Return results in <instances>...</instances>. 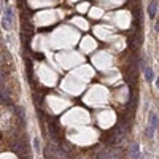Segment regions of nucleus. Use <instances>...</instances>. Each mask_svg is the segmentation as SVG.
<instances>
[{
    "label": "nucleus",
    "mask_w": 159,
    "mask_h": 159,
    "mask_svg": "<svg viewBox=\"0 0 159 159\" xmlns=\"http://www.w3.org/2000/svg\"><path fill=\"white\" fill-rule=\"evenodd\" d=\"M13 22H15V10H13V7H7L2 16V27L5 30H10Z\"/></svg>",
    "instance_id": "1"
},
{
    "label": "nucleus",
    "mask_w": 159,
    "mask_h": 159,
    "mask_svg": "<svg viewBox=\"0 0 159 159\" xmlns=\"http://www.w3.org/2000/svg\"><path fill=\"white\" fill-rule=\"evenodd\" d=\"M157 8H159V5H157V0H151L150 5H148V15H150V18H151V19H154V18H156Z\"/></svg>",
    "instance_id": "2"
},
{
    "label": "nucleus",
    "mask_w": 159,
    "mask_h": 159,
    "mask_svg": "<svg viewBox=\"0 0 159 159\" xmlns=\"http://www.w3.org/2000/svg\"><path fill=\"white\" fill-rule=\"evenodd\" d=\"M143 75H145V80H147L148 83L154 80V73H153V69L150 67V65H145L143 67Z\"/></svg>",
    "instance_id": "3"
},
{
    "label": "nucleus",
    "mask_w": 159,
    "mask_h": 159,
    "mask_svg": "<svg viewBox=\"0 0 159 159\" xmlns=\"http://www.w3.org/2000/svg\"><path fill=\"white\" fill-rule=\"evenodd\" d=\"M140 154V147H139V143L134 142V143H130V157L132 159H137Z\"/></svg>",
    "instance_id": "4"
},
{
    "label": "nucleus",
    "mask_w": 159,
    "mask_h": 159,
    "mask_svg": "<svg viewBox=\"0 0 159 159\" xmlns=\"http://www.w3.org/2000/svg\"><path fill=\"white\" fill-rule=\"evenodd\" d=\"M15 113H18L21 124H25V110L22 107H19V105H15Z\"/></svg>",
    "instance_id": "5"
},
{
    "label": "nucleus",
    "mask_w": 159,
    "mask_h": 159,
    "mask_svg": "<svg viewBox=\"0 0 159 159\" xmlns=\"http://www.w3.org/2000/svg\"><path fill=\"white\" fill-rule=\"evenodd\" d=\"M150 126H151V127H154V129H157V127H159V116H157L154 111H151V113H150Z\"/></svg>",
    "instance_id": "6"
},
{
    "label": "nucleus",
    "mask_w": 159,
    "mask_h": 159,
    "mask_svg": "<svg viewBox=\"0 0 159 159\" xmlns=\"http://www.w3.org/2000/svg\"><path fill=\"white\" fill-rule=\"evenodd\" d=\"M0 100H2L5 105H11V97L7 91H0Z\"/></svg>",
    "instance_id": "7"
},
{
    "label": "nucleus",
    "mask_w": 159,
    "mask_h": 159,
    "mask_svg": "<svg viewBox=\"0 0 159 159\" xmlns=\"http://www.w3.org/2000/svg\"><path fill=\"white\" fill-rule=\"evenodd\" d=\"M154 132H156V129L148 124L147 129H145V137H147V139H153V137H154Z\"/></svg>",
    "instance_id": "8"
},
{
    "label": "nucleus",
    "mask_w": 159,
    "mask_h": 159,
    "mask_svg": "<svg viewBox=\"0 0 159 159\" xmlns=\"http://www.w3.org/2000/svg\"><path fill=\"white\" fill-rule=\"evenodd\" d=\"M34 150H35V153H37V154L42 153V148H40V139H38V137H35V139H34Z\"/></svg>",
    "instance_id": "9"
},
{
    "label": "nucleus",
    "mask_w": 159,
    "mask_h": 159,
    "mask_svg": "<svg viewBox=\"0 0 159 159\" xmlns=\"http://www.w3.org/2000/svg\"><path fill=\"white\" fill-rule=\"evenodd\" d=\"M154 29H156V32L159 34V21H156V25H154Z\"/></svg>",
    "instance_id": "10"
},
{
    "label": "nucleus",
    "mask_w": 159,
    "mask_h": 159,
    "mask_svg": "<svg viewBox=\"0 0 159 159\" xmlns=\"http://www.w3.org/2000/svg\"><path fill=\"white\" fill-rule=\"evenodd\" d=\"M156 88H157V89H159V78H157V80H156Z\"/></svg>",
    "instance_id": "11"
},
{
    "label": "nucleus",
    "mask_w": 159,
    "mask_h": 159,
    "mask_svg": "<svg viewBox=\"0 0 159 159\" xmlns=\"http://www.w3.org/2000/svg\"><path fill=\"white\" fill-rule=\"evenodd\" d=\"M137 159H145V157H143V154H139V157H137Z\"/></svg>",
    "instance_id": "12"
}]
</instances>
